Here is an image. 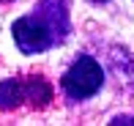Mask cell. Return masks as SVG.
Listing matches in <instances>:
<instances>
[{
  "mask_svg": "<svg viewBox=\"0 0 134 126\" xmlns=\"http://www.w3.org/2000/svg\"><path fill=\"white\" fill-rule=\"evenodd\" d=\"M14 41L25 55H36L58 47L69 36V11L66 0H41L38 8L14 22Z\"/></svg>",
  "mask_w": 134,
  "mask_h": 126,
  "instance_id": "6da1fadb",
  "label": "cell"
},
{
  "mask_svg": "<svg viewBox=\"0 0 134 126\" xmlns=\"http://www.w3.org/2000/svg\"><path fill=\"white\" fill-rule=\"evenodd\" d=\"M101 82H104V71H101V66L90 55H80L69 69H66V74L60 77V88H63L66 96L74 99V101L93 96L101 88Z\"/></svg>",
  "mask_w": 134,
  "mask_h": 126,
  "instance_id": "7a4b0ae2",
  "label": "cell"
},
{
  "mask_svg": "<svg viewBox=\"0 0 134 126\" xmlns=\"http://www.w3.org/2000/svg\"><path fill=\"white\" fill-rule=\"evenodd\" d=\"M27 99V85L25 80H3L0 82V110H14Z\"/></svg>",
  "mask_w": 134,
  "mask_h": 126,
  "instance_id": "3957f363",
  "label": "cell"
},
{
  "mask_svg": "<svg viewBox=\"0 0 134 126\" xmlns=\"http://www.w3.org/2000/svg\"><path fill=\"white\" fill-rule=\"evenodd\" d=\"M93 3H107V0H93Z\"/></svg>",
  "mask_w": 134,
  "mask_h": 126,
  "instance_id": "277c9868",
  "label": "cell"
}]
</instances>
